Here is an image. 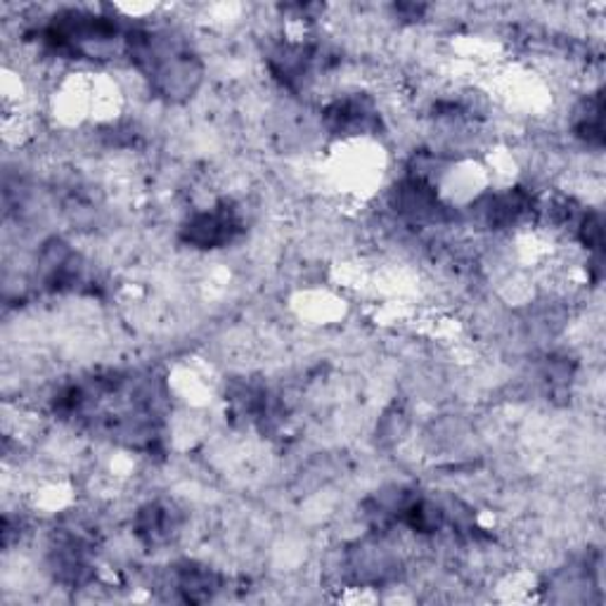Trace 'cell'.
Here are the masks:
<instances>
[{"instance_id":"cell-1","label":"cell","mask_w":606,"mask_h":606,"mask_svg":"<svg viewBox=\"0 0 606 606\" xmlns=\"http://www.w3.org/2000/svg\"><path fill=\"white\" fill-rule=\"evenodd\" d=\"M238 233V219L233 211H206V213H198L188 228H185V238L188 242L211 249V246H221L225 242L233 240V235Z\"/></svg>"}]
</instances>
